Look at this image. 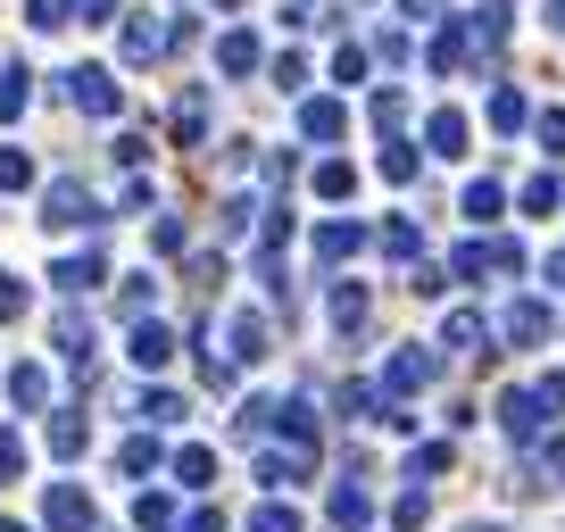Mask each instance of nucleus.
I'll list each match as a JSON object with an SVG mask.
<instances>
[{
	"label": "nucleus",
	"mask_w": 565,
	"mask_h": 532,
	"mask_svg": "<svg viewBox=\"0 0 565 532\" xmlns=\"http://www.w3.org/2000/svg\"><path fill=\"white\" fill-rule=\"evenodd\" d=\"M557 416H565V374H541V383L499 391V425H508L515 441H541V433H557Z\"/></svg>",
	"instance_id": "obj_1"
},
{
	"label": "nucleus",
	"mask_w": 565,
	"mask_h": 532,
	"mask_svg": "<svg viewBox=\"0 0 565 532\" xmlns=\"http://www.w3.org/2000/svg\"><path fill=\"white\" fill-rule=\"evenodd\" d=\"M433 374H441V350H391V366H383V408H407L416 391H433Z\"/></svg>",
	"instance_id": "obj_2"
},
{
	"label": "nucleus",
	"mask_w": 565,
	"mask_h": 532,
	"mask_svg": "<svg viewBox=\"0 0 565 532\" xmlns=\"http://www.w3.org/2000/svg\"><path fill=\"white\" fill-rule=\"evenodd\" d=\"M449 275H466V284H482V275H524V249H515L508 233H491V242H466L458 258H449Z\"/></svg>",
	"instance_id": "obj_3"
},
{
	"label": "nucleus",
	"mask_w": 565,
	"mask_h": 532,
	"mask_svg": "<svg viewBox=\"0 0 565 532\" xmlns=\"http://www.w3.org/2000/svg\"><path fill=\"white\" fill-rule=\"evenodd\" d=\"M100 216H108V209H100V200H92L75 175H58L51 192H42V225H58V233H75V225H100Z\"/></svg>",
	"instance_id": "obj_4"
},
{
	"label": "nucleus",
	"mask_w": 565,
	"mask_h": 532,
	"mask_svg": "<svg viewBox=\"0 0 565 532\" xmlns=\"http://www.w3.org/2000/svg\"><path fill=\"white\" fill-rule=\"evenodd\" d=\"M308 475H317V441H266L258 449V482H275V491H291Z\"/></svg>",
	"instance_id": "obj_5"
},
{
	"label": "nucleus",
	"mask_w": 565,
	"mask_h": 532,
	"mask_svg": "<svg viewBox=\"0 0 565 532\" xmlns=\"http://www.w3.org/2000/svg\"><path fill=\"white\" fill-rule=\"evenodd\" d=\"M167 51H175V25H159L150 9H141V18H125V34H117V58H125V67H150V58H167Z\"/></svg>",
	"instance_id": "obj_6"
},
{
	"label": "nucleus",
	"mask_w": 565,
	"mask_h": 532,
	"mask_svg": "<svg viewBox=\"0 0 565 532\" xmlns=\"http://www.w3.org/2000/svg\"><path fill=\"white\" fill-rule=\"evenodd\" d=\"M67 100L84 108V117H117L125 92H117V75H108V67H67Z\"/></svg>",
	"instance_id": "obj_7"
},
{
	"label": "nucleus",
	"mask_w": 565,
	"mask_h": 532,
	"mask_svg": "<svg viewBox=\"0 0 565 532\" xmlns=\"http://www.w3.org/2000/svg\"><path fill=\"white\" fill-rule=\"evenodd\" d=\"M499 341H508V350H548V300H515L508 317H499Z\"/></svg>",
	"instance_id": "obj_8"
},
{
	"label": "nucleus",
	"mask_w": 565,
	"mask_h": 532,
	"mask_svg": "<svg viewBox=\"0 0 565 532\" xmlns=\"http://www.w3.org/2000/svg\"><path fill=\"white\" fill-rule=\"evenodd\" d=\"M42 532H92V499L75 491V482H51V499H42Z\"/></svg>",
	"instance_id": "obj_9"
},
{
	"label": "nucleus",
	"mask_w": 565,
	"mask_h": 532,
	"mask_svg": "<svg viewBox=\"0 0 565 532\" xmlns=\"http://www.w3.org/2000/svg\"><path fill=\"white\" fill-rule=\"evenodd\" d=\"M100 275H108V258H100V249H67V258L51 266V284L67 291V300H84V291H100Z\"/></svg>",
	"instance_id": "obj_10"
},
{
	"label": "nucleus",
	"mask_w": 565,
	"mask_h": 532,
	"mask_svg": "<svg viewBox=\"0 0 565 532\" xmlns=\"http://www.w3.org/2000/svg\"><path fill=\"white\" fill-rule=\"evenodd\" d=\"M125 350H134V366H141V374H159L167 358H175V333H167L159 317H141L134 333H125Z\"/></svg>",
	"instance_id": "obj_11"
},
{
	"label": "nucleus",
	"mask_w": 565,
	"mask_h": 532,
	"mask_svg": "<svg viewBox=\"0 0 565 532\" xmlns=\"http://www.w3.org/2000/svg\"><path fill=\"white\" fill-rule=\"evenodd\" d=\"M266 350H275V333H266V317H233V324H225V358H233V366H258Z\"/></svg>",
	"instance_id": "obj_12"
},
{
	"label": "nucleus",
	"mask_w": 565,
	"mask_h": 532,
	"mask_svg": "<svg viewBox=\"0 0 565 532\" xmlns=\"http://www.w3.org/2000/svg\"><path fill=\"white\" fill-rule=\"evenodd\" d=\"M557 482H565V433H548L524 458V491H557Z\"/></svg>",
	"instance_id": "obj_13"
},
{
	"label": "nucleus",
	"mask_w": 565,
	"mask_h": 532,
	"mask_svg": "<svg viewBox=\"0 0 565 532\" xmlns=\"http://www.w3.org/2000/svg\"><path fill=\"white\" fill-rule=\"evenodd\" d=\"M258 58H266V42L249 34V25H225V34H216V67H225V75H249Z\"/></svg>",
	"instance_id": "obj_14"
},
{
	"label": "nucleus",
	"mask_w": 565,
	"mask_h": 532,
	"mask_svg": "<svg viewBox=\"0 0 565 532\" xmlns=\"http://www.w3.org/2000/svg\"><path fill=\"white\" fill-rule=\"evenodd\" d=\"M358 249H366V225H350V216H333V225H317V258H324V266H350Z\"/></svg>",
	"instance_id": "obj_15"
},
{
	"label": "nucleus",
	"mask_w": 565,
	"mask_h": 532,
	"mask_svg": "<svg viewBox=\"0 0 565 532\" xmlns=\"http://www.w3.org/2000/svg\"><path fill=\"white\" fill-rule=\"evenodd\" d=\"M424 150H433V159H466V150H475V142H466V117H458V108H433V125H424Z\"/></svg>",
	"instance_id": "obj_16"
},
{
	"label": "nucleus",
	"mask_w": 565,
	"mask_h": 532,
	"mask_svg": "<svg viewBox=\"0 0 565 532\" xmlns=\"http://www.w3.org/2000/svg\"><path fill=\"white\" fill-rule=\"evenodd\" d=\"M366 524H374L366 482H333V532H366Z\"/></svg>",
	"instance_id": "obj_17"
},
{
	"label": "nucleus",
	"mask_w": 565,
	"mask_h": 532,
	"mask_svg": "<svg viewBox=\"0 0 565 532\" xmlns=\"http://www.w3.org/2000/svg\"><path fill=\"white\" fill-rule=\"evenodd\" d=\"M9 400H18V408H51V366L18 358V366H9Z\"/></svg>",
	"instance_id": "obj_18"
},
{
	"label": "nucleus",
	"mask_w": 565,
	"mask_h": 532,
	"mask_svg": "<svg viewBox=\"0 0 565 532\" xmlns=\"http://www.w3.org/2000/svg\"><path fill=\"white\" fill-rule=\"evenodd\" d=\"M167 466V449H159V433H134V441L117 449V475H134V482H150Z\"/></svg>",
	"instance_id": "obj_19"
},
{
	"label": "nucleus",
	"mask_w": 565,
	"mask_h": 532,
	"mask_svg": "<svg viewBox=\"0 0 565 532\" xmlns=\"http://www.w3.org/2000/svg\"><path fill=\"white\" fill-rule=\"evenodd\" d=\"M383 258H391V266H424V233H416V216H391V225H383Z\"/></svg>",
	"instance_id": "obj_20"
},
{
	"label": "nucleus",
	"mask_w": 565,
	"mask_h": 532,
	"mask_svg": "<svg viewBox=\"0 0 565 532\" xmlns=\"http://www.w3.org/2000/svg\"><path fill=\"white\" fill-rule=\"evenodd\" d=\"M482 341H491V333H482V308H449V317H441V350H482Z\"/></svg>",
	"instance_id": "obj_21"
},
{
	"label": "nucleus",
	"mask_w": 565,
	"mask_h": 532,
	"mask_svg": "<svg viewBox=\"0 0 565 532\" xmlns=\"http://www.w3.org/2000/svg\"><path fill=\"white\" fill-rule=\"evenodd\" d=\"M84 441H92V416L84 408H51V449L58 458H84Z\"/></svg>",
	"instance_id": "obj_22"
},
{
	"label": "nucleus",
	"mask_w": 565,
	"mask_h": 532,
	"mask_svg": "<svg viewBox=\"0 0 565 532\" xmlns=\"http://www.w3.org/2000/svg\"><path fill=\"white\" fill-rule=\"evenodd\" d=\"M167 125H175V142H209V92H183V100H175V117H167Z\"/></svg>",
	"instance_id": "obj_23"
},
{
	"label": "nucleus",
	"mask_w": 565,
	"mask_h": 532,
	"mask_svg": "<svg viewBox=\"0 0 565 532\" xmlns=\"http://www.w3.org/2000/svg\"><path fill=\"white\" fill-rule=\"evenodd\" d=\"M466 51H475V34H466V25H441V34H433V58H424V67H433V75H458V67H466Z\"/></svg>",
	"instance_id": "obj_24"
},
{
	"label": "nucleus",
	"mask_w": 565,
	"mask_h": 532,
	"mask_svg": "<svg viewBox=\"0 0 565 532\" xmlns=\"http://www.w3.org/2000/svg\"><path fill=\"white\" fill-rule=\"evenodd\" d=\"M482 117H491V134H524V125H532V108H524V92H515V84H499Z\"/></svg>",
	"instance_id": "obj_25"
},
{
	"label": "nucleus",
	"mask_w": 565,
	"mask_h": 532,
	"mask_svg": "<svg viewBox=\"0 0 565 532\" xmlns=\"http://www.w3.org/2000/svg\"><path fill=\"white\" fill-rule=\"evenodd\" d=\"M134 416H141V425H183V416H192V400L159 383V391H141V408H134Z\"/></svg>",
	"instance_id": "obj_26"
},
{
	"label": "nucleus",
	"mask_w": 565,
	"mask_h": 532,
	"mask_svg": "<svg viewBox=\"0 0 565 532\" xmlns=\"http://www.w3.org/2000/svg\"><path fill=\"white\" fill-rule=\"evenodd\" d=\"M449 466H458V449H449V441H424L416 458H407V491H424V482L449 475Z\"/></svg>",
	"instance_id": "obj_27"
},
{
	"label": "nucleus",
	"mask_w": 565,
	"mask_h": 532,
	"mask_svg": "<svg viewBox=\"0 0 565 532\" xmlns=\"http://www.w3.org/2000/svg\"><path fill=\"white\" fill-rule=\"evenodd\" d=\"M341 125H350V108H341V100H308L300 108V134H308V142H333Z\"/></svg>",
	"instance_id": "obj_28"
},
{
	"label": "nucleus",
	"mask_w": 565,
	"mask_h": 532,
	"mask_svg": "<svg viewBox=\"0 0 565 532\" xmlns=\"http://www.w3.org/2000/svg\"><path fill=\"white\" fill-rule=\"evenodd\" d=\"M51 341H58V350H67V358H75V366H92V324H84V317H75V308H58V324H51Z\"/></svg>",
	"instance_id": "obj_29"
},
{
	"label": "nucleus",
	"mask_w": 565,
	"mask_h": 532,
	"mask_svg": "<svg viewBox=\"0 0 565 532\" xmlns=\"http://www.w3.org/2000/svg\"><path fill=\"white\" fill-rule=\"evenodd\" d=\"M175 482H183V491H209V482H216V449H175Z\"/></svg>",
	"instance_id": "obj_30"
},
{
	"label": "nucleus",
	"mask_w": 565,
	"mask_h": 532,
	"mask_svg": "<svg viewBox=\"0 0 565 532\" xmlns=\"http://www.w3.org/2000/svg\"><path fill=\"white\" fill-rule=\"evenodd\" d=\"M25 100H34V67H0V117H25Z\"/></svg>",
	"instance_id": "obj_31"
},
{
	"label": "nucleus",
	"mask_w": 565,
	"mask_h": 532,
	"mask_svg": "<svg viewBox=\"0 0 565 532\" xmlns=\"http://www.w3.org/2000/svg\"><path fill=\"white\" fill-rule=\"evenodd\" d=\"M324 308H333V324H341V333H358V324H366V284H333V300H324Z\"/></svg>",
	"instance_id": "obj_32"
},
{
	"label": "nucleus",
	"mask_w": 565,
	"mask_h": 532,
	"mask_svg": "<svg viewBox=\"0 0 565 532\" xmlns=\"http://www.w3.org/2000/svg\"><path fill=\"white\" fill-rule=\"evenodd\" d=\"M557 209H565V183L557 175H532L524 183V216H557Z\"/></svg>",
	"instance_id": "obj_33"
},
{
	"label": "nucleus",
	"mask_w": 565,
	"mask_h": 532,
	"mask_svg": "<svg viewBox=\"0 0 565 532\" xmlns=\"http://www.w3.org/2000/svg\"><path fill=\"white\" fill-rule=\"evenodd\" d=\"M458 209H466V216H475V225H491V216H499V209H508V200H499V183H491V175H482V183H466V200H458Z\"/></svg>",
	"instance_id": "obj_34"
},
{
	"label": "nucleus",
	"mask_w": 565,
	"mask_h": 532,
	"mask_svg": "<svg viewBox=\"0 0 565 532\" xmlns=\"http://www.w3.org/2000/svg\"><path fill=\"white\" fill-rule=\"evenodd\" d=\"M134 524L141 532H167V524H175V499H167V491H141L134 499Z\"/></svg>",
	"instance_id": "obj_35"
},
{
	"label": "nucleus",
	"mask_w": 565,
	"mask_h": 532,
	"mask_svg": "<svg viewBox=\"0 0 565 532\" xmlns=\"http://www.w3.org/2000/svg\"><path fill=\"white\" fill-rule=\"evenodd\" d=\"M317 192H324V200H350V192H358V167H350V159H324V167H317Z\"/></svg>",
	"instance_id": "obj_36"
},
{
	"label": "nucleus",
	"mask_w": 565,
	"mask_h": 532,
	"mask_svg": "<svg viewBox=\"0 0 565 532\" xmlns=\"http://www.w3.org/2000/svg\"><path fill=\"white\" fill-rule=\"evenodd\" d=\"M532 142H541L548 159H565V108H541V117H532Z\"/></svg>",
	"instance_id": "obj_37"
},
{
	"label": "nucleus",
	"mask_w": 565,
	"mask_h": 532,
	"mask_svg": "<svg viewBox=\"0 0 565 532\" xmlns=\"http://www.w3.org/2000/svg\"><path fill=\"white\" fill-rule=\"evenodd\" d=\"M117 317H125V324H141V317H150V275H134V284H117Z\"/></svg>",
	"instance_id": "obj_38"
},
{
	"label": "nucleus",
	"mask_w": 565,
	"mask_h": 532,
	"mask_svg": "<svg viewBox=\"0 0 565 532\" xmlns=\"http://www.w3.org/2000/svg\"><path fill=\"white\" fill-rule=\"evenodd\" d=\"M200 383H209V391H225V383H233V358L216 350V341H200Z\"/></svg>",
	"instance_id": "obj_39"
},
{
	"label": "nucleus",
	"mask_w": 565,
	"mask_h": 532,
	"mask_svg": "<svg viewBox=\"0 0 565 532\" xmlns=\"http://www.w3.org/2000/svg\"><path fill=\"white\" fill-rule=\"evenodd\" d=\"M249 532H308V524H300V515H291V508H282V499H266V508L249 515Z\"/></svg>",
	"instance_id": "obj_40"
},
{
	"label": "nucleus",
	"mask_w": 565,
	"mask_h": 532,
	"mask_svg": "<svg viewBox=\"0 0 565 532\" xmlns=\"http://www.w3.org/2000/svg\"><path fill=\"white\" fill-rule=\"evenodd\" d=\"M366 108H374V125H383V134H391V125H399V117H407V92H399V84H383V92H374V100H366Z\"/></svg>",
	"instance_id": "obj_41"
},
{
	"label": "nucleus",
	"mask_w": 565,
	"mask_h": 532,
	"mask_svg": "<svg viewBox=\"0 0 565 532\" xmlns=\"http://www.w3.org/2000/svg\"><path fill=\"white\" fill-rule=\"evenodd\" d=\"M25 183H34V159H25V150H0V192H25Z\"/></svg>",
	"instance_id": "obj_42"
},
{
	"label": "nucleus",
	"mask_w": 565,
	"mask_h": 532,
	"mask_svg": "<svg viewBox=\"0 0 565 532\" xmlns=\"http://www.w3.org/2000/svg\"><path fill=\"white\" fill-rule=\"evenodd\" d=\"M25 18H34V25H42V34H58V25H67V18H75V0H25Z\"/></svg>",
	"instance_id": "obj_43"
},
{
	"label": "nucleus",
	"mask_w": 565,
	"mask_h": 532,
	"mask_svg": "<svg viewBox=\"0 0 565 532\" xmlns=\"http://www.w3.org/2000/svg\"><path fill=\"white\" fill-rule=\"evenodd\" d=\"M383 183H416V150H407V142L383 150Z\"/></svg>",
	"instance_id": "obj_44"
},
{
	"label": "nucleus",
	"mask_w": 565,
	"mask_h": 532,
	"mask_svg": "<svg viewBox=\"0 0 565 532\" xmlns=\"http://www.w3.org/2000/svg\"><path fill=\"white\" fill-rule=\"evenodd\" d=\"M424 515H433V499H424V491H399V508H391V524H399V532H416Z\"/></svg>",
	"instance_id": "obj_45"
},
{
	"label": "nucleus",
	"mask_w": 565,
	"mask_h": 532,
	"mask_svg": "<svg viewBox=\"0 0 565 532\" xmlns=\"http://www.w3.org/2000/svg\"><path fill=\"white\" fill-rule=\"evenodd\" d=\"M333 75H341V84H366V51H358V42H341V51H333Z\"/></svg>",
	"instance_id": "obj_46"
},
{
	"label": "nucleus",
	"mask_w": 565,
	"mask_h": 532,
	"mask_svg": "<svg viewBox=\"0 0 565 532\" xmlns=\"http://www.w3.org/2000/svg\"><path fill=\"white\" fill-rule=\"evenodd\" d=\"M249 216H258V200L233 192V200H225V216H216V233H249Z\"/></svg>",
	"instance_id": "obj_47"
},
{
	"label": "nucleus",
	"mask_w": 565,
	"mask_h": 532,
	"mask_svg": "<svg viewBox=\"0 0 565 532\" xmlns=\"http://www.w3.org/2000/svg\"><path fill=\"white\" fill-rule=\"evenodd\" d=\"M150 249H159V258H175V249H183V216H159V225H150Z\"/></svg>",
	"instance_id": "obj_48"
},
{
	"label": "nucleus",
	"mask_w": 565,
	"mask_h": 532,
	"mask_svg": "<svg viewBox=\"0 0 565 532\" xmlns=\"http://www.w3.org/2000/svg\"><path fill=\"white\" fill-rule=\"evenodd\" d=\"M441 284H449V266H407V291H424V300H441Z\"/></svg>",
	"instance_id": "obj_49"
},
{
	"label": "nucleus",
	"mask_w": 565,
	"mask_h": 532,
	"mask_svg": "<svg viewBox=\"0 0 565 532\" xmlns=\"http://www.w3.org/2000/svg\"><path fill=\"white\" fill-rule=\"evenodd\" d=\"M25 475V441H18V433H0V482H18Z\"/></svg>",
	"instance_id": "obj_50"
},
{
	"label": "nucleus",
	"mask_w": 565,
	"mask_h": 532,
	"mask_svg": "<svg viewBox=\"0 0 565 532\" xmlns=\"http://www.w3.org/2000/svg\"><path fill=\"white\" fill-rule=\"evenodd\" d=\"M25 317V284H18V275H0V324H18Z\"/></svg>",
	"instance_id": "obj_51"
},
{
	"label": "nucleus",
	"mask_w": 565,
	"mask_h": 532,
	"mask_svg": "<svg viewBox=\"0 0 565 532\" xmlns=\"http://www.w3.org/2000/svg\"><path fill=\"white\" fill-rule=\"evenodd\" d=\"M275 84H282V92H300V84H308V58H300V51H282V58H275Z\"/></svg>",
	"instance_id": "obj_52"
},
{
	"label": "nucleus",
	"mask_w": 565,
	"mask_h": 532,
	"mask_svg": "<svg viewBox=\"0 0 565 532\" xmlns=\"http://www.w3.org/2000/svg\"><path fill=\"white\" fill-rule=\"evenodd\" d=\"M225 284V258H192V291H216Z\"/></svg>",
	"instance_id": "obj_53"
},
{
	"label": "nucleus",
	"mask_w": 565,
	"mask_h": 532,
	"mask_svg": "<svg viewBox=\"0 0 565 532\" xmlns=\"http://www.w3.org/2000/svg\"><path fill=\"white\" fill-rule=\"evenodd\" d=\"M75 18H84V25H108V18H117V0H75Z\"/></svg>",
	"instance_id": "obj_54"
},
{
	"label": "nucleus",
	"mask_w": 565,
	"mask_h": 532,
	"mask_svg": "<svg viewBox=\"0 0 565 532\" xmlns=\"http://www.w3.org/2000/svg\"><path fill=\"white\" fill-rule=\"evenodd\" d=\"M399 18H407V25H424V18H441V0H399Z\"/></svg>",
	"instance_id": "obj_55"
},
{
	"label": "nucleus",
	"mask_w": 565,
	"mask_h": 532,
	"mask_svg": "<svg viewBox=\"0 0 565 532\" xmlns=\"http://www.w3.org/2000/svg\"><path fill=\"white\" fill-rule=\"evenodd\" d=\"M183 532H225V515H216V508H200V515H183Z\"/></svg>",
	"instance_id": "obj_56"
},
{
	"label": "nucleus",
	"mask_w": 565,
	"mask_h": 532,
	"mask_svg": "<svg viewBox=\"0 0 565 532\" xmlns=\"http://www.w3.org/2000/svg\"><path fill=\"white\" fill-rule=\"evenodd\" d=\"M548 284H557V291H565V249H557V258H548Z\"/></svg>",
	"instance_id": "obj_57"
},
{
	"label": "nucleus",
	"mask_w": 565,
	"mask_h": 532,
	"mask_svg": "<svg viewBox=\"0 0 565 532\" xmlns=\"http://www.w3.org/2000/svg\"><path fill=\"white\" fill-rule=\"evenodd\" d=\"M548 25H557V34H565V0H548Z\"/></svg>",
	"instance_id": "obj_58"
},
{
	"label": "nucleus",
	"mask_w": 565,
	"mask_h": 532,
	"mask_svg": "<svg viewBox=\"0 0 565 532\" xmlns=\"http://www.w3.org/2000/svg\"><path fill=\"white\" fill-rule=\"evenodd\" d=\"M308 9H317V0H291V18H308Z\"/></svg>",
	"instance_id": "obj_59"
},
{
	"label": "nucleus",
	"mask_w": 565,
	"mask_h": 532,
	"mask_svg": "<svg viewBox=\"0 0 565 532\" xmlns=\"http://www.w3.org/2000/svg\"><path fill=\"white\" fill-rule=\"evenodd\" d=\"M209 9H242V0H209Z\"/></svg>",
	"instance_id": "obj_60"
},
{
	"label": "nucleus",
	"mask_w": 565,
	"mask_h": 532,
	"mask_svg": "<svg viewBox=\"0 0 565 532\" xmlns=\"http://www.w3.org/2000/svg\"><path fill=\"white\" fill-rule=\"evenodd\" d=\"M466 532H499V524H466Z\"/></svg>",
	"instance_id": "obj_61"
},
{
	"label": "nucleus",
	"mask_w": 565,
	"mask_h": 532,
	"mask_svg": "<svg viewBox=\"0 0 565 532\" xmlns=\"http://www.w3.org/2000/svg\"><path fill=\"white\" fill-rule=\"evenodd\" d=\"M0 532H18V524H0Z\"/></svg>",
	"instance_id": "obj_62"
}]
</instances>
